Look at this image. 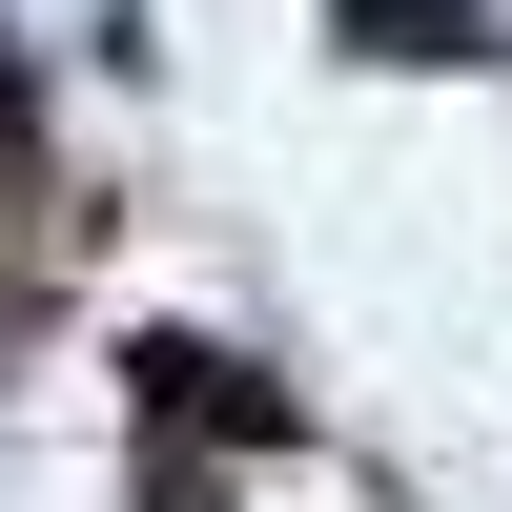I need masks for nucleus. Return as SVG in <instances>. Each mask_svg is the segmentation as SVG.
I'll return each mask as SVG.
<instances>
[{"instance_id":"obj_1","label":"nucleus","mask_w":512,"mask_h":512,"mask_svg":"<svg viewBox=\"0 0 512 512\" xmlns=\"http://www.w3.org/2000/svg\"><path fill=\"white\" fill-rule=\"evenodd\" d=\"M123 369H144V410H164V431H226V451H267V431H287V390H267V369H226V349H185V328H144Z\"/></svg>"},{"instance_id":"obj_2","label":"nucleus","mask_w":512,"mask_h":512,"mask_svg":"<svg viewBox=\"0 0 512 512\" xmlns=\"http://www.w3.org/2000/svg\"><path fill=\"white\" fill-rule=\"evenodd\" d=\"M349 41H369V62H472L492 21H472V0H349Z\"/></svg>"}]
</instances>
